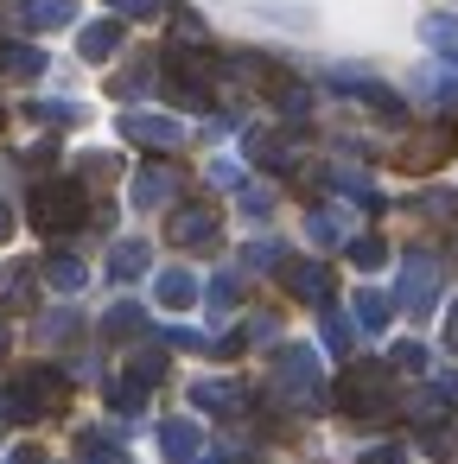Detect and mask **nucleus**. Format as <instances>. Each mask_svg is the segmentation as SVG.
<instances>
[{
    "label": "nucleus",
    "mask_w": 458,
    "mask_h": 464,
    "mask_svg": "<svg viewBox=\"0 0 458 464\" xmlns=\"http://www.w3.org/2000/svg\"><path fill=\"white\" fill-rule=\"evenodd\" d=\"M102 324H109V337H134V331H141L147 318H141V305H115V312H109Z\"/></svg>",
    "instance_id": "22"
},
{
    "label": "nucleus",
    "mask_w": 458,
    "mask_h": 464,
    "mask_svg": "<svg viewBox=\"0 0 458 464\" xmlns=\"http://www.w3.org/2000/svg\"><path fill=\"white\" fill-rule=\"evenodd\" d=\"M160 451H166L172 464H191V458H198V426H191V420H166V426H160Z\"/></svg>",
    "instance_id": "11"
},
{
    "label": "nucleus",
    "mask_w": 458,
    "mask_h": 464,
    "mask_svg": "<svg viewBox=\"0 0 458 464\" xmlns=\"http://www.w3.org/2000/svg\"><path fill=\"white\" fill-rule=\"evenodd\" d=\"M179 45H204V26L191 14H179Z\"/></svg>",
    "instance_id": "31"
},
{
    "label": "nucleus",
    "mask_w": 458,
    "mask_h": 464,
    "mask_svg": "<svg viewBox=\"0 0 458 464\" xmlns=\"http://www.w3.org/2000/svg\"><path fill=\"white\" fill-rule=\"evenodd\" d=\"M350 261H356V267H382V261H388L382 236H356V242H350Z\"/></svg>",
    "instance_id": "20"
},
{
    "label": "nucleus",
    "mask_w": 458,
    "mask_h": 464,
    "mask_svg": "<svg viewBox=\"0 0 458 464\" xmlns=\"http://www.w3.org/2000/svg\"><path fill=\"white\" fill-rule=\"evenodd\" d=\"M280 388H287L293 401H318V362H312V350H306V343L280 350Z\"/></svg>",
    "instance_id": "4"
},
{
    "label": "nucleus",
    "mask_w": 458,
    "mask_h": 464,
    "mask_svg": "<svg viewBox=\"0 0 458 464\" xmlns=\"http://www.w3.org/2000/svg\"><path fill=\"white\" fill-rule=\"evenodd\" d=\"M109 401H115L122 413H134V407L147 401V382H109Z\"/></svg>",
    "instance_id": "24"
},
{
    "label": "nucleus",
    "mask_w": 458,
    "mask_h": 464,
    "mask_svg": "<svg viewBox=\"0 0 458 464\" xmlns=\"http://www.w3.org/2000/svg\"><path fill=\"white\" fill-rule=\"evenodd\" d=\"M58 401H64V382H58L52 369H20V375H7L0 413H7V420H39V413H52Z\"/></svg>",
    "instance_id": "2"
},
{
    "label": "nucleus",
    "mask_w": 458,
    "mask_h": 464,
    "mask_svg": "<svg viewBox=\"0 0 458 464\" xmlns=\"http://www.w3.org/2000/svg\"><path fill=\"white\" fill-rule=\"evenodd\" d=\"M147 261H153V248H147V242H115V248H109V274H115V280L147 274Z\"/></svg>",
    "instance_id": "12"
},
{
    "label": "nucleus",
    "mask_w": 458,
    "mask_h": 464,
    "mask_svg": "<svg viewBox=\"0 0 458 464\" xmlns=\"http://www.w3.org/2000/svg\"><path fill=\"white\" fill-rule=\"evenodd\" d=\"M33 223H39L45 236H77V229L90 223V191H83V179L39 185V191H33Z\"/></svg>",
    "instance_id": "1"
},
{
    "label": "nucleus",
    "mask_w": 458,
    "mask_h": 464,
    "mask_svg": "<svg viewBox=\"0 0 458 464\" xmlns=\"http://www.w3.org/2000/svg\"><path fill=\"white\" fill-rule=\"evenodd\" d=\"M26 299H33V280H26V274L0 280V305H26Z\"/></svg>",
    "instance_id": "28"
},
{
    "label": "nucleus",
    "mask_w": 458,
    "mask_h": 464,
    "mask_svg": "<svg viewBox=\"0 0 458 464\" xmlns=\"http://www.w3.org/2000/svg\"><path fill=\"white\" fill-rule=\"evenodd\" d=\"M77 52H83L90 64H102V58H115V52H122V20H96V26H83V39H77Z\"/></svg>",
    "instance_id": "10"
},
{
    "label": "nucleus",
    "mask_w": 458,
    "mask_h": 464,
    "mask_svg": "<svg viewBox=\"0 0 458 464\" xmlns=\"http://www.w3.org/2000/svg\"><path fill=\"white\" fill-rule=\"evenodd\" d=\"M268 204H274V191H242V210L248 217H268Z\"/></svg>",
    "instance_id": "32"
},
{
    "label": "nucleus",
    "mask_w": 458,
    "mask_h": 464,
    "mask_svg": "<svg viewBox=\"0 0 458 464\" xmlns=\"http://www.w3.org/2000/svg\"><path fill=\"white\" fill-rule=\"evenodd\" d=\"M191 401L223 413V407H242V388H236V382H198V388H191Z\"/></svg>",
    "instance_id": "16"
},
{
    "label": "nucleus",
    "mask_w": 458,
    "mask_h": 464,
    "mask_svg": "<svg viewBox=\"0 0 458 464\" xmlns=\"http://www.w3.org/2000/svg\"><path fill=\"white\" fill-rule=\"evenodd\" d=\"M356 318H363V331H382V318H388V299H382V293H356Z\"/></svg>",
    "instance_id": "21"
},
{
    "label": "nucleus",
    "mask_w": 458,
    "mask_h": 464,
    "mask_svg": "<svg viewBox=\"0 0 458 464\" xmlns=\"http://www.w3.org/2000/svg\"><path fill=\"white\" fill-rule=\"evenodd\" d=\"M7 229H14V210H7V204H0V236H7Z\"/></svg>",
    "instance_id": "41"
},
{
    "label": "nucleus",
    "mask_w": 458,
    "mask_h": 464,
    "mask_svg": "<svg viewBox=\"0 0 458 464\" xmlns=\"http://www.w3.org/2000/svg\"><path fill=\"white\" fill-rule=\"evenodd\" d=\"M172 191H179V172H172V166H147V172L134 179V204H141V210L172 204Z\"/></svg>",
    "instance_id": "9"
},
{
    "label": "nucleus",
    "mask_w": 458,
    "mask_h": 464,
    "mask_svg": "<svg viewBox=\"0 0 458 464\" xmlns=\"http://www.w3.org/2000/svg\"><path fill=\"white\" fill-rule=\"evenodd\" d=\"M445 153H458V128H426V134L401 153V166H407V172H433Z\"/></svg>",
    "instance_id": "6"
},
{
    "label": "nucleus",
    "mask_w": 458,
    "mask_h": 464,
    "mask_svg": "<svg viewBox=\"0 0 458 464\" xmlns=\"http://www.w3.org/2000/svg\"><path fill=\"white\" fill-rule=\"evenodd\" d=\"M426 299H433V261H426V255H414V261H407V280H401V305H414V312H420Z\"/></svg>",
    "instance_id": "13"
},
{
    "label": "nucleus",
    "mask_w": 458,
    "mask_h": 464,
    "mask_svg": "<svg viewBox=\"0 0 458 464\" xmlns=\"http://www.w3.org/2000/svg\"><path fill=\"white\" fill-rule=\"evenodd\" d=\"M26 20H33L39 33H52V26H71V20H77V0H26Z\"/></svg>",
    "instance_id": "14"
},
{
    "label": "nucleus",
    "mask_w": 458,
    "mask_h": 464,
    "mask_svg": "<svg viewBox=\"0 0 458 464\" xmlns=\"http://www.w3.org/2000/svg\"><path fill=\"white\" fill-rule=\"evenodd\" d=\"M445 343H452V350H458V305H452V331H445Z\"/></svg>",
    "instance_id": "40"
},
{
    "label": "nucleus",
    "mask_w": 458,
    "mask_h": 464,
    "mask_svg": "<svg viewBox=\"0 0 458 464\" xmlns=\"http://www.w3.org/2000/svg\"><path fill=\"white\" fill-rule=\"evenodd\" d=\"M83 458H90V464H128V451H122L115 439H96V432L83 439Z\"/></svg>",
    "instance_id": "23"
},
{
    "label": "nucleus",
    "mask_w": 458,
    "mask_h": 464,
    "mask_svg": "<svg viewBox=\"0 0 458 464\" xmlns=\"http://www.w3.org/2000/svg\"><path fill=\"white\" fill-rule=\"evenodd\" d=\"M236 293H242L236 280H217V286H210V305H236Z\"/></svg>",
    "instance_id": "37"
},
{
    "label": "nucleus",
    "mask_w": 458,
    "mask_h": 464,
    "mask_svg": "<svg viewBox=\"0 0 458 464\" xmlns=\"http://www.w3.org/2000/svg\"><path fill=\"white\" fill-rule=\"evenodd\" d=\"M7 71H14V77H39V71H45V58H39L33 45H20V52H7Z\"/></svg>",
    "instance_id": "26"
},
{
    "label": "nucleus",
    "mask_w": 458,
    "mask_h": 464,
    "mask_svg": "<svg viewBox=\"0 0 458 464\" xmlns=\"http://www.w3.org/2000/svg\"><path fill=\"white\" fill-rule=\"evenodd\" d=\"M191 299H198V280H191V274H166V280H160V305L185 312Z\"/></svg>",
    "instance_id": "17"
},
{
    "label": "nucleus",
    "mask_w": 458,
    "mask_h": 464,
    "mask_svg": "<svg viewBox=\"0 0 458 464\" xmlns=\"http://www.w3.org/2000/svg\"><path fill=\"white\" fill-rule=\"evenodd\" d=\"M45 280H52V286H64V293H77L90 274H83V261H77V255H52V261H45Z\"/></svg>",
    "instance_id": "15"
},
{
    "label": "nucleus",
    "mask_w": 458,
    "mask_h": 464,
    "mask_svg": "<svg viewBox=\"0 0 458 464\" xmlns=\"http://www.w3.org/2000/svg\"><path fill=\"white\" fill-rule=\"evenodd\" d=\"M388 369H414V375H420V369H426V350H420V343H395Z\"/></svg>",
    "instance_id": "27"
},
{
    "label": "nucleus",
    "mask_w": 458,
    "mask_h": 464,
    "mask_svg": "<svg viewBox=\"0 0 458 464\" xmlns=\"http://www.w3.org/2000/svg\"><path fill=\"white\" fill-rule=\"evenodd\" d=\"M179 248H217V210H204V204H191V210H179L172 217V229H166Z\"/></svg>",
    "instance_id": "7"
},
{
    "label": "nucleus",
    "mask_w": 458,
    "mask_h": 464,
    "mask_svg": "<svg viewBox=\"0 0 458 464\" xmlns=\"http://www.w3.org/2000/svg\"><path fill=\"white\" fill-rule=\"evenodd\" d=\"M109 7H115V20H153L166 0H109Z\"/></svg>",
    "instance_id": "25"
},
{
    "label": "nucleus",
    "mask_w": 458,
    "mask_h": 464,
    "mask_svg": "<svg viewBox=\"0 0 458 464\" xmlns=\"http://www.w3.org/2000/svg\"><path fill=\"white\" fill-rule=\"evenodd\" d=\"M122 134H128V140H141V147H153V153H172V147L185 140V128H179V121H166V115H128V121H122Z\"/></svg>",
    "instance_id": "5"
},
{
    "label": "nucleus",
    "mask_w": 458,
    "mask_h": 464,
    "mask_svg": "<svg viewBox=\"0 0 458 464\" xmlns=\"http://www.w3.org/2000/svg\"><path fill=\"white\" fill-rule=\"evenodd\" d=\"M160 369H166L160 350H141V356H134V382H160Z\"/></svg>",
    "instance_id": "30"
},
{
    "label": "nucleus",
    "mask_w": 458,
    "mask_h": 464,
    "mask_svg": "<svg viewBox=\"0 0 458 464\" xmlns=\"http://www.w3.org/2000/svg\"><path fill=\"white\" fill-rule=\"evenodd\" d=\"M325 343L344 350V343H350V324H344V318H325Z\"/></svg>",
    "instance_id": "34"
},
{
    "label": "nucleus",
    "mask_w": 458,
    "mask_h": 464,
    "mask_svg": "<svg viewBox=\"0 0 458 464\" xmlns=\"http://www.w3.org/2000/svg\"><path fill=\"white\" fill-rule=\"evenodd\" d=\"M39 121H52V128H77V109H71V102H39Z\"/></svg>",
    "instance_id": "29"
},
{
    "label": "nucleus",
    "mask_w": 458,
    "mask_h": 464,
    "mask_svg": "<svg viewBox=\"0 0 458 464\" xmlns=\"http://www.w3.org/2000/svg\"><path fill=\"white\" fill-rule=\"evenodd\" d=\"M312 236H318V242H337V217L318 210V217H312Z\"/></svg>",
    "instance_id": "33"
},
{
    "label": "nucleus",
    "mask_w": 458,
    "mask_h": 464,
    "mask_svg": "<svg viewBox=\"0 0 458 464\" xmlns=\"http://www.w3.org/2000/svg\"><path fill=\"white\" fill-rule=\"evenodd\" d=\"M14 464H45V451H39V445H20V451H14Z\"/></svg>",
    "instance_id": "39"
},
{
    "label": "nucleus",
    "mask_w": 458,
    "mask_h": 464,
    "mask_svg": "<svg viewBox=\"0 0 458 464\" xmlns=\"http://www.w3.org/2000/svg\"><path fill=\"white\" fill-rule=\"evenodd\" d=\"M420 33H426V45H433V52H452V58H458V20H452V14H433Z\"/></svg>",
    "instance_id": "18"
},
{
    "label": "nucleus",
    "mask_w": 458,
    "mask_h": 464,
    "mask_svg": "<svg viewBox=\"0 0 458 464\" xmlns=\"http://www.w3.org/2000/svg\"><path fill=\"white\" fill-rule=\"evenodd\" d=\"M268 261H280V248H274V242H255V248H248V267H268Z\"/></svg>",
    "instance_id": "36"
},
{
    "label": "nucleus",
    "mask_w": 458,
    "mask_h": 464,
    "mask_svg": "<svg viewBox=\"0 0 458 464\" xmlns=\"http://www.w3.org/2000/svg\"><path fill=\"white\" fill-rule=\"evenodd\" d=\"M337 407L356 413V420H388V369L382 362H356L344 382H337Z\"/></svg>",
    "instance_id": "3"
},
{
    "label": "nucleus",
    "mask_w": 458,
    "mask_h": 464,
    "mask_svg": "<svg viewBox=\"0 0 458 464\" xmlns=\"http://www.w3.org/2000/svg\"><path fill=\"white\" fill-rule=\"evenodd\" d=\"M363 464H401V451H395V445H382V451H369Z\"/></svg>",
    "instance_id": "38"
},
{
    "label": "nucleus",
    "mask_w": 458,
    "mask_h": 464,
    "mask_svg": "<svg viewBox=\"0 0 458 464\" xmlns=\"http://www.w3.org/2000/svg\"><path fill=\"white\" fill-rule=\"evenodd\" d=\"M77 172H83V185H102V179H115L122 166H115L109 153H83V160H77Z\"/></svg>",
    "instance_id": "19"
},
{
    "label": "nucleus",
    "mask_w": 458,
    "mask_h": 464,
    "mask_svg": "<svg viewBox=\"0 0 458 464\" xmlns=\"http://www.w3.org/2000/svg\"><path fill=\"white\" fill-rule=\"evenodd\" d=\"M426 451H433V458H452L458 439H452V432H426Z\"/></svg>",
    "instance_id": "35"
},
{
    "label": "nucleus",
    "mask_w": 458,
    "mask_h": 464,
    "mask_svg": "<svg viewBox=\"0 0 458 464\" xmlns=\"http://www.w3.org/2000/svg\"><path fill=\"white\" fill-rule=\"evenodd\" d=\"M287 293H299V299H312V305H325L331 299V274L318 267V261H287Z\"/></svg>",
    "instance_id": "8"
}]
</instances>
